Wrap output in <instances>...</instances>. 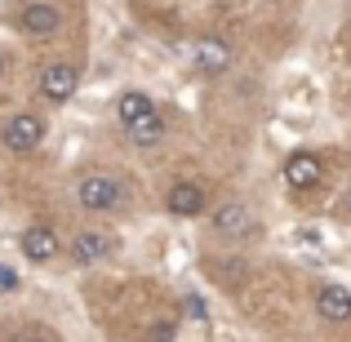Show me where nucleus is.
<instances>
[{
    "label": "nucleus",
    "mask_w": 351,
    "mask_h": 342,
    "mask_svg": "<svg viewBox=\"0 0 351 342\" xmlns=\"http://www.w3.org/2000/svg\"><path fill=\"white\" fill-rule=\"evenodd\" d=\"M196 67L209 71V76L227 71V67H232V45L218 40V36H205V40H196Z\"/></svg>",
    "instance_id": "0eeeda50"
},
{
    "label": "nucleus",
    "mask_w": 351,
    "mask_h": 342,
    "mask_svg": "<svg viewBox=\"0 0 351 342\" xmlns=\"http://www.w3.org/2000/svg\"><path fill=\"white\" fill-rule=\"evenodd\" d=\"M320 178H325V164H320V156H311V151L289 156V164H285V182H289L293 191H311Z\"/></svg>",
    "instance_id": "39448f33"
},
{
    "label": "nucleus",
    "mask_w": 351,
    "mask_h": 342,
    "mask_svg": "<svg viewBox=\"0 0 351 342\" xmlns=\"http://www.w3.org/2000/svg\"><path fill=\"white\" fill-rule=\"evenodd\" d=\"M187 311H191V320H209L205 316V302H200L196 293H187Z\"/></svg>",
    "instance_id": "2eb2a0df"
},
{
    "label": "nucleus",
    "mask_w": 351,
    "mask_h": 342,
    "mask_svg": "<svg viewBox=\"0 0 351 342\" xmlns=\"http://www.w3.org/2000/svg\"><path fill=\"white\" fill-rule=\"evenodd\" d=\"M116 112H120V120H138V116H152L156 112V103L147 94H138V89H129V94H120V103H116Z\"/></svg>",
    "instance_id": "ddd939ff"
},
{
    "label": "nucleus",
    "mask_w": 351,
    "mask_h": 342,
    "mask_svg": "<svg viewBox=\"0 0 351 342\" xmlns=\"http://www.w3.org/2000/svg\"><path fill=\"white\" fill-rule=\"evenodd\" d=\"M165 205H169V214H178V218H196L200 209H205V191H200L196 182H173Z\"/></svg>",
    "instance_id": "1a4fd4ad"
},
{
    "label": "nucleus",
    "mask_w": 351,
    "mask_h": 342,
    "mask_svg": "<svg viewBox=\"0 0 351 342\" xmlns=\"http://www.w3.org/2000/svg\"><path fill=\"white\" fill-rule=\"evenodd\" d=\"M18 27H23L27 36H53V32H62V14L49 0H36V5H27L23 14H18Z\"/></svg>",
    "instance_id": "20e7f679"
},
{
    "label": "nucleus",
    "mask_w": 351,
    "mask_h": 342,
    "mask_svg": "<svg viewBox=\"0 0 351 342\" xmlns=\"http://www.w3.org/2000/svg\"><path fill=\"white\" fill-rule=\"evenodd\" d=\"M338 209H343V214L351 218V191H347V196H343V200H338Z\"/></svg>",
    "instance_id": "dca6fc26"
},
{
    "label": "nucleus",
    "mask_w": 351,
    "mask_h": 342,
    "mask_svg": "<svg viewBox=\"0 0 351 342\" xmlns=\"http://www.w3.org/2000/svg\"><path fill=\"white\" fill-rule=\"evenodd\" d=\"M40 138H45V120L40 116L18 112V116L5 120V147H9V151L27 156V151H36V147H40Z\"/></svg>",
    "instance_id": "f03ea898"
},
{
    "label": "nucleus",
    "mask_w": 351,
    "mask_h": 342,
    "mask_svg": "<svg viewBox=\"0 0 351 342\" xmlns=\"http://www.w3.org/2000/svg\"><path fill=\"white\" fill-rule=\"evenodd\" d=\"M80 85V71L71 67V62H49V67L40 71V94L49 98V103H67L71 94H76Z\"/></svg>",
    "instance_id": "7ed1b4c3"
},
{
    "label": "nucleus",
    "mask_w": 351,
    "mask_h": 342,
    "mask_svg": "<svg viewBox=\"0 0 351 342\" xmlns=\"http://www.w3.org/2000/svg\"><path fill=\"white\" fill-rule=\"evenodd\" d=\"M0 71H5V58H0Z\"/></svg>",
    "instance_id": "f3484780"
},
{
    "label": "nucleus",
    "mask_w": 351,
    "mask_h": 342,
    "mask_svg": "<svg viewBox=\"0 0 351 342\" xmlns=\"http://www.w3.org/2000/svg\"><path fill=\"white\" fill-rule=\"evenodd\" d=\"M125 129H129V143H134V147H156V143L165 138V120H160V112L129 120Z\"/></svg>",
    "instance_id": "f8f14e48"
},
{
    "label": "nucleus",
    "mask_w": 351,
    "mask_h": 342,
    "mask_svg": "<svg viewBox=\"0 0 351 342\" xmlns=\"http://www.w3.org/2000/svg\"><path fill=\"white\" fill-rule=\"evenodd\" d=\"M14 289H18V271L0 262V293H14Z\"/></svg>",
    "instance_id": "4468645a"
},
{
    "label": "nucleus",
    "mask_w": 351,
    "mask_h": 342,
    "mask_svg": "<svg viewBox=\"0 0 351 342\" xmlns=\"http://www.w3.org/2000/svg\"><path fill=\"white\" fill-rule=\"evenodd\" d=\"M23 254L32 258V262L58 258V236H53V227H27L23 231Z\"/></svg>",
    "instance_id": "9d476101"
},
{
    "label": "nucleus",
    "mask_w": 351,
    "mask_h": 342,
    "mask_svg": "<svg viewBox=\"0 0 351 342\" xmlns=\"http://www.w3.org/2000/svg\"><path fill=\"white\" fill-rule=\"evenodd\" d=\"M316 311L329 320V325H347L351 320V293L343 284H325V289L316 293Z\"/></svg>",
    "instance_id": "423d86ee"
},
{
    "label": "nucleus",
    "mask_w": 351,
    "mask_h": 342,
    "mask_svg": "<svg viewBox=\"0 0 351 342\" xmlns=\"http://www.w3.org/2000/svg\"><path fill=\"white\" fill-rule=\"evenodd\" d=\"M76 196H80V205H85L89 214H112L120 205V182L112 173H89V178H80Z\"/></svg>",
    "instance_id": "f257e3e1"
},
{
    "label": "nucleus",
    "mask_w": 351,
    "mask_h": 342,
    "mask_svg": "<svg viewBox=\"0 0 351 342\" xmlns=\"http://www.w3.org/2000/svg\"><path fill=\"white\" fill-rule=\"evenodd\" d=\"M214 231L218 236H232V240H240V236H249L254 231V214H249L245 205H223V209H214Z\"/></svg>",
    "instance_id": "6e6552de"
},
{
    "label": "nucleus",
    "mask_w": 351,
    "mask_h": 342,
    "mask_svg": "<svg viewBox=\"0 0 351 342\" xmlns=\"http://www.w3.org/2000/svg\"><path fill=\"white\" fill-rule=\"evenodd\" d=\"M112 245H116V240L103 236V231H80L76 245H71V254H76V262H98V258L112 254Z\"/></svg>",
    "instance_id": "9b49d317"
}]
</instances>
